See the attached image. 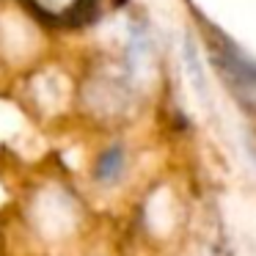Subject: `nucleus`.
Here are the masks:
<instances>
[{
  "instance_id": "nucleus-1",
  "label": "nucleus",
  "mask_w": 256,
  "mask_h": 256,
  "mask_svg": "<svg viewBox=\"0 0 256 256\" xmlns=\"http://www.w3.org/2000/svg\"><path fill=\"white\" fill-rule=\"evenodd\" d=\"M42 47V34L34 20L20 12H0V58L20 66L36 58Z\"/></svg>"
},
{
  "instance_id": "nucleus-2",
  "label": "nucleus",
  "mask_w": 256,
  "mask_h": 256,
  "mask_svg": "<svg viewBox=\"0 0 256 256\" xmlns=\"http://www.w3.org/2000/svg\"><path fill=\"white\" fill-rule=\"evenodd\" d=\"M28 6L36 14L52 22H78L91 8V0H28Z\"/></svg>"
},
{
  "instance_id": "nucleus-3",
  "label": "nucleus",
  "mask_w": 256,
  "mask_h": 256,
  "mask_svg": "<svg viewBox=\"0 0 256 256\" xmlns=\"http://www.w3.org/2000/svg\"><path fill=\"white\" fill-rule=\"evenodd\" d=\"M124 168H127V154H124L122 146H110L100 154L96 160V168H94V176L100 184H116L122 179Z\"/></svg>"
}]
</instances>
